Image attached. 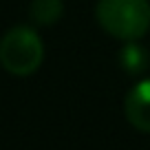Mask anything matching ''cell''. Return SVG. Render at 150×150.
<instances>
[{
	"label": "cell",
	"instance_id": "obj_1",
	"mask_svg": "<svg viewBox=\"0 0 150 150\" xmlns=\"http://www.w3.org/2000/svg\"><path fill=\"white\" fill-rule=\"evenodd\" d=\"M99 27L119 40H139L150 29L148 0H99L95 9Z\"/></svg>",
	"mask_w": 150,
	"mask_h": 150
},
{
	"label": "cell",
	"instance_id": "obj_4",
	"mask_svg": "<svg viewBox=\"0 0 150 150\" xmlns=\"http://www.w3.org/2000/svg\"><path fill=\"white\" fill-rule=\"evenodd\" d=\"M117 57H119L122 69L126 71V73H130V75H139V73H144V71L150 66L148 49L141 47V44H137L135 40H130L128 44H124L122 51L117 53Z\"/></svg>",
	"mask_w": 150,
	"mask_h": 150
},
{
	"label": "cell",
	"instance_id": "obj_5",
	"mask_svg": "<svg viewBox=\"0 0 150 150\" xmlns=\"http://www.w3.org/2000/svg\"><path fill=\"white\" fill-rule=\"evenodd\" d=\"M64 13V2L62 0H31L29 16L40 27H51Z\"/></svg>",
	"mask_w": 150,
	"mask_h": 150
},
{
	"label": "cell",
	"instance_id": "obj_3",
	"mask_svg": "<svg viewBox=\"0 0 150 150\" xmlns=\"http://www.w3.org/2000/svg\"><path fill=\"white\" fill-rule=\"evenodd\" d=\"M126 117L137 130L150 132V77L135 84L124 102Z\"/></svg>",
	"mask_w": 150,
	"mask_h": 150
},
{
	"label": "cell",
	"instance_id": "obj_2",
	"mask_svg": "<svg viewBox=\"0 0 150 150\" xmlns=\"http://www.w3.org/2000/svg\"><path fill=\"white\" fill-rule=\"evenodd\" d=\"M44 60L42 40L29 27H13L0 40V64L13 75H31Z\"/></svg>",
	"mask_w": 150,
	"mask_h": 150
}]
</instances>
